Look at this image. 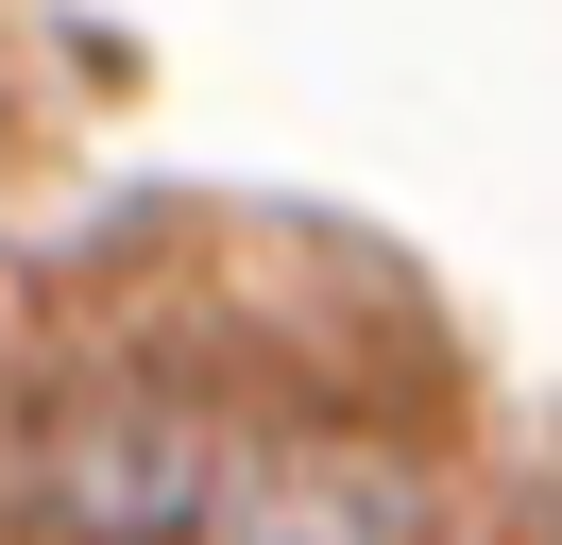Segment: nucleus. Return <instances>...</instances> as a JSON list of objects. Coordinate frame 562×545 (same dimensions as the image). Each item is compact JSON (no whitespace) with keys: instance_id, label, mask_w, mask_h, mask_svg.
<instances>
[{"instance_id":"f257e3e1","label":"nucleus","mask_w":562,"mask_h":545,"mask_svg":"<svg viewBox=\"0 0 562 545\" xmlns=\"http://www.w3.org/2000/svg\"><path fill=\"white\" fill-rule=\"evenodd\" d=\"M0 545H460L392 409L222 324H35L0 358Z\"/></svg>"}]
</instances>
